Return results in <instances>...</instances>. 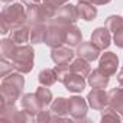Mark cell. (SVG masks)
<instances>
[{
    "mask_svg": "<svg viewBox=\"0 0 123 123\" xmlns=\"http://www.w3.org/2000/svg\"><path fill=\"white\" fill-rule=\"evenodd\" d=\"M117 67H119V56L114 52L109 51V52L101 54V56L98 59V68H101L109 75H113V74H116Z\"/></svg>",
    "mask_w": 123,
    "mask_h": 123,
    "instance_id": "12",
    "label": "cell"
},
{
    "mask_svg": "<svg viewBox=\"0 0 123 123\" xmlns=\"http://www.w3.org/2000/svg\"><path fill=\"white\" fill-rule=\"evenodd\" d=\"M109 106L114 109L117 113L123 114V87L111 88L109 91Z\"/></svg>",
    "mask_w": 123,
    "mask_h": 123,
    "instance_id": "19",
    "label": "cell"
},
{
    "mask_svg": "<svg viewBox=\"0 0 123 123\" xmlns=\"http://www.w3.org/2000/svg\"><path fill=\"white\" fill-rule=\"evenodd\" d=\"M35 94L38 96V98H39V101H41V104H42L43 109H46L48 106H51V103H52V93H51V90L46 86L38 87V90H36Z\"/></svg>",
    "mask_w": 123,
    "mask_h": 123,
    "instance_id": "26",
    "label": "cell"
},
{
    "mask_svg": "<svg viewBox=\"0 0 123 123\" xmlns=\"http://www.w3.org/2000/svg\"><path fill=\"white\" fill-rule=\"evenodd\" d=\"M10 39L15 41L18 45H25V42L31 41V29L26 25L15 26L10 31Z\"/></svg>",
    "mask_w": 123,
    "mask_h": 123,
    "instance_id": "18",
    "label": "cell"
},
{
    "mask_svg": "<svg viewBox=\"0 0 123 123\" xmlns=\"http://www.w3.org/2000/svg\"><path fill=\"white\" fill-rule=\"evenodd\" d=\"M77 12H78V18L83 20H93L97 16V7L96 5L90 3V2H78L77 3Z\"/></svg>",
    "mask_w": 123,
    "mask_h": 123,
    "instance_id": "17",
    "label": "cell"
},
{
    "mask_svg": "<svg viewBox=\"0 0 123 123\" xmlns=\"http://www.w3.org/2000/svg\"><path fill=\"white\" fill-rule=\"evenodd\" d=\"M111 0H90V3H93V5H96V6H101V5H107V3H110Z\"/></svg>",
    "mask_w": 123,
    "mask_h": 123,
    "instance_id": "34",
    "label": "cell"
},
{
    "mask_svg": "<svg viewBox=\"0 0 123 123\" xmlns=\"http://www.w3.org/2000/svg\"><path fill=\"white\" fill-rule=\"evenodd\" d=\"M3 3H10V2H13V0H2Z\"/></svg>",
    "mask_w": 123,
    "mask_h": 123,
    "instance_id": "37",
    "label": "cell"
},
{
    "mask_svg": "<svg viewBox=\"0 0 123 123\" xmlns=\"http://www.w3.org/2000/svg\"><path fill=\"white\" fill-rule=\"evenodd\" d=\"M106 28H107L110 32L116 33L119 29L123 28V18H122V16H116V15L109 16L107 20H106Z\"/></svg>",
    "mask_w": 123,
    "mask_h": 123,
    "instance_id": "27",
    "label": "cell"
},
{
    "mask_svg": "<svg viewBox=\"0 0 123 123\" xmlns=\"http://www.w3.org/2000/svg\"><path fill=\"white\" fill-rule=\"evenodd\" d=\"M18 43L15 41H12L10 38L9 39H3L2 41V45H0V52H2V58H6V59H10L15 56L16 51H18Z\"/></svg>",
    "mask_w": 123,
    "mask_h": 123,
    "instance_id": "22",
    "label": "cell"
},
{
    "mask_svg": "<svg viewBox=\"0 0 123 123\" xmlns=\"http://www.w3.org/2000/svg\"><path fill=\"white\" fill-rule=\"evenodd\" d=\"M22 3L26 6H32V5H38L41 3V0H22Z\"/></svg>",
    "mask_w": 123,
    "mask_h": 123,
    "instance_id": "35",
    "label": "cell"
},
{
    "mask_svg": "<svg viewBox=\"0 0 123 123\" xmlns=\"http://www.w3.org/2000/svg\"><path fill=\"white\" fill-rule=\"evenodd\" d=\"M51 111L56 116H67L68 113V98L58 97L51 103Z\"/></svg>",
    "mask_w": 123,
    "mask_h": 123,
    "instance_id": "23",
    "label": "cell"
},
{
    "mask_svg": "<svg viewBox=\"0 0 123 123\" xmlns=\"http://www.w3.org/2000/svg\"><path fill=\"white\" fill-rule=\"evenodd\" d=\"M110 81V75L107 73H104L101 68H96L90 73V75L87 77V83L93 87V88H106L109 86Z\"/></svg>",
    "mask_w": 123,
    "mask_h": 123,
    "instance_id": "16",
    "label": "cell"
},
{
    "mask_svg": "<svg viewBox=\"0 0 123 123\" xmlns=\"http://www.w3.org/2000/svg\"><path fill=\"white\" fill-rule=\"evenodd\" d=\"M113 41H114L116 46H119V48L123 49V28L119 29L116 33H113Z\"/></svg>",
    "mask_w": 123,
    "mask_h": 123,
    "instance_id": "32",
    "label": "cell"
},
{
    "mask_svg": "<svg viewBox=\"0 0 123 123\" xmlns=\"http://www.w3.org/2000/svg\"><path fill=\"white\" fill-rule=\"evenodd\" d=\"M67 36V26H59V25H49L45 36V43L49 48H56L65 43Z\"/></svg>",
    "mask_w": 123,
    "mask_h": 123,
    "instance_id": "8",
    "label": "cell"
},
{
    "mask_svg": "<svg viewBox=\"0 0 123 123\" xmlns=\"http://www.w3.org/2000/svg\"><path fill=\"white\" fill-rule=\"evenodd\" d=\"M55 7L48 5V3H38V5H32L28 6L26 9V22L33 26V25H39V23H49V20L54 18L55 15Z\"/></svg>",
    "mask_w": 123,
    "mask_h": 123,
    "instance_id": "3",
    "label": "cell"
},
{
    "mask_svg": "<svg viewBox=\"0 0 123 123\" xmlns=\"http://www.w3.org/2000/svg\"><path fill=\"white\" fill-rule=\"evenodd\" d=\"M46 31H48V26H45V23L33 25L31 28V42L32 43H42V42H45Z\"/></svg>",
    "mask_w": 123,
    "mask_h": 123,
    "instance_id": "24",
    "label": "cell"
},
{
    "mask_svg": "<svg viewBox=\"0 0 123 123\" xmlns=\"http://www.w3.org/2000/svg\"><path fill=\"white\" fill-rule=\"evenodd\" d=\"M7 61H9V59L3 58L2 62H0V75H2V77H6L9 73H12V70H15V67H13V64H12V61H10V64L7 62Z\"/></svg>",
    "mask_w": 123,
    "mask_h": 123,
    "instance_id": "30",
    "label": "cell"
},
{
    "mask_svg": "<svg viewBox=\"0 0 123 123\" xmlns=\"http://www.w3.org/2000/svg\"><path fill=\"white\" fill-rule=\"evenodd\" d=\"M120 120H123V117H120V113H117L110 106H109V109H104L103 110L101 122H120Z\"/></svg>",
    "mask_w": 123,
    "mask_h": 123,
    "instance_id": "28",
    "label": "cell"
},
{
    "mask_svg": "<svg viewBox=\"0 0 123 123\" xmlns=\"http://www.w3.org/2000/svg\"><path fill=\"white\" fill-rule=\"evenodd\" d=\"M87 109H88L87 98H83L80 96H74L68 98V113L74 120L77 122L87 120Z\"/></svg>",
    "mask_w": 123,
    "mask_h": 123,
    "instance_id": "6",
    "label": "cell"
},
{
    "mask_svg": "<svg viewBox=\"0 0 123 123\" xmlns=\"http://www.w3.org/2000/svg\"><path fill=\"white\" fill-rule=\"evenodd\" d=\"M62 84L65 86V88L71 93H81L86 88V78L77 73L70 71L67 74V77L64 78Z\"/></svg>",
    "mask_w": 123,
    "mask_h": 123,
    "instance_id": "13",
    "label": "cell"
},
{
    "mask_svg": "<svg viewBox=\"0 0 123 123\" xmlns=\"http://www.w3.org/2000/svg\"><path fill=\"white\" fill-rule=\"evenodd\" d=\"M87 103L93 110H104L109 106V93L104 88H93L87 94Z\"/></svg>",
    "mask_w": 123,
    "mask_h": 123,
    "instance_id": "9",
    "label": "cell"
},
{
    "mask_svg": "<svg viewBox=\"0 0 123 123\" xmlns=\"http://www.w3.org/2000/svg\"><path fill=\"white\" fill-rule=\"evenodd\" d=\"M78 12H77V6L73 5H64L58 7V10L55 12L54 18L49 20V25H59V26H70V25H75V22L78 20Z\"/></svg>",
    "mask_w": 123,
    "mask_h": 123,
    "instance_id": "5",
    "label": "cell"
},
{
    "mask_svg": "<svg viewBox=\"0 0 123 123\" xmlns=\"http://www.w3.org/2000/svg\"><path fill=\"white\" fill-rule=\"evenodd\" d=\"M55 73H56V77H58V81L59 83H62L64 78L67 77V74L71 71V67L70 64H64V65H55Z\"/></svg>",
    "mask_w": 123,
    "mask_h": 123,
    "instance_id": "29",
    "label": "cell"
},
{
    "mask_svg": "<svg viewBox=\"0 0 123 123\" xmlns=\"http://www.w3.org/2000/svg\"><path fill=\"white\" fill-rule=\"evenodd\" d=\"M100 49L90 41V42H81L78 46H77V55L86 61H88V62H93V61H96L98 56H100Z\"/></svg>",
    "mask_w": 123,
    "mask_h": 123,
    "instance_id": "14",
    "label": "cell"
},
{
    "mask_svg": "<svg viewBox=\"0 0 123 123\" xmlns=\"http://www.w3.org/2000/svg\"><path fill=\"white\" fill-rule=\"evenodd\" d=\"M33 48L31 45H22L18 48L15 56L12 58V64L16 71L28 74L33 68Z\"/></svg>",
    "mask_w": 123,
    "mask_h": 123,
    "instance_id": "4",
    "label": "cell"
},
{
    "mask_svg": "<svg viewBox=\"0 0 123 123\" xmlns=\"http://www.w3.org/2000/svg\"><path fill=\"white\" fill-rule=\"evenodd\" d=\"M38 81L41 86H46V87H51L54 86L56 81H58V77H56V73L55 70L52 68H46V70H42L38 75Z\"/></svg>",
    "mask_w": 123,
    "mask_h": 123,
    "instance_id": "25",
    "label": "cell"
},
{
    "mask_svg": "<svg viewBox=\"0 0 123 123\" xmlns=\"http://www.w3.org/2000/svg\"><path fill=\"white\" fill-rule=\"evenodd\" d=\"M25 78L22 73H10L2 80V101L0 103H15L23 90Z\"/></svg>",
    "mask_w": 123,
    "mask_h": 123,
    "instance_id": "1",
    "label": "cell"
},
{
    "mask_svg": "<svg viewBox=\"0 0 123 123\" xmlns=\"http://www.w3.org/2000/svg\"><path fill=\"white\" fill-rule=\"evenodd\" d=\"M70 67H71V71L73 73H77V74L83 75L84 78H87L90 75V73H91L90 62H88V61H86V59H83V58H80V56L77 59H73L71 61Z\"/></svg>",
    "mask_w": 123,
    "mask_h": 123,
    "instance_id": "21",
    "label": "cell"
},
{
    "mask_svg": "<svg viewBox=\"0 0 123 123\" xmlns=\"http://www.w3.org/2000/svg\"><path fill=\"white\" fill-rule=\"evenodd\" d=\"M77 2H90V0H77Z\"/></svg>",
    "mask_w": 123,
    "mask_h": 123,
    "instance_id": "38",
    "label": "cell"
},
{
    "mask_svg": "<svg viewBox=\"0 0 123 123\" xmlns=\"http://www.w3.org/2000/svg\"><path fill=\"white\" fill-rule=\"evenodd\" d=\"M51 113H52V111H48L46 109H42V110L36 114L35 120H36V122H52V116H51Z\"/></svg>",
    "mask_w": 123,
    "mask_h": 123,
    "instance_id": "31",
    "label": "cell"
},
{
    "mask_svg": "<svg viewBox=\"0 0 123 123\" xmlns=\"http://www.w3.org/2000/svg\"><path fill=\"white\" fill-rule=\"evenodd\" d=\"M26 22V10L22 5H12L9 7H5L0 15V32L3 35L12 31V28L23 25Z\"/></svg>",
    "mask_w": 123,
    "mask_h": 123,
    "instance_id": "2",
    "label": "cell"
},
{
    "mask_svg": "<svg viewBox=\"0 0 123 123\" xmlns=\"http://www.w3.org/2000/svg\"><path fill=\"white\" fill-rule=\"evenodd\" d=\"M42 2H45V3H48V5H51L54 7H61V6L67 5L68 0H42Z\"/></svg>",
    "mask_w": 123,
    "mask_h": 123,
    "instance_id": "33",
    "label": "cell"
},
{
    "mask_svg": "<svg viewBox=\"0 0 123 123\" xmlns=\"http://www.w3.org/2000/svg\"><path fill=\"white\" fill-rule=\"evenodd\" d=\"M2 107H0V117L2 120H6V122H28V120H32L31 116L23 110V111H19L16 107H15V103H0Z\"/></svg>",
    "mask_w": 123,
    "mask_h": 123,
    "instance_id": "7",
    "label": "cell"
},
{
    "mask_svg": "<svg viewBox=\"0 0 123 123\" xmlns=\"http://www.w3.org/2000/svg\"><path fill=\"white\" fill-rule=\"evenodd\" d=\"M117 81H119L120 87H123V68H122V70H120V73L117 74Z\"/></svg>",
    "mask_w": 123,
    "mask_h": 123,
    "instance_id": "36",
    "label": "cell"
},
{
    "mask_svg": "<svg viewBox=\"0 0 123 123\" xmlns=\"http://www.w3.org/2000/svg\"><path fill=\"white\" fill-rule=\"evenodd\" d=\"M20 106H22V110H25L32 120H35L36 114L43 109L38 96L36 94H32V93H28V94H23L20 97Z\"/></svg>",
    "mask_w": 123,
    "mask_h": 123,
    "instance_id": "10",
    "label": "cell"
},
{
    "mask_svg": "<svg viewBox=\"0 0 123 123\" xmlns=\"http://www.w3.org/2000/svg\"><path fill=\"white\" fill-rule=\"evenodd\" d=\"M51 59L55 62V65H64L70 64L74 59V52L70 49V46H56L51 49Z\"/></svg>",
    "mask_w": 123,
    "mask_h": 123,
    "instance_id": "11",
    "label": "cell"
},
{
    "mask_svg": "<svg viewBox=\"0 0 123 123\" xmlns=\"http://www.w3.org/2000/svg\"><path fill=\"white\" fill-rule=\"evenodd\" d=\"M81 42H83V33H81L80 28L75 26V25H70V26H67L65 43H67L70 48H74V46H78Z\"/></svg>",
    "mask_w": 123,
    "mask_h": 123,
    "instance_id": "20",
    "label": "cell"
},
{
    "mask_svg": "<svg viewBox=\"0 0 123 123\" xmlns=\"http://www.w3.org/2000/svg\"><path fill=\"white\" fill-rule=\"evenodd\" d=\"M110 41H111V36H110V31L104 26V28H97L93 33H91V42L100 49V51H104L109 48L110 45Z\"/></svg>",
    "mask_w": 123,
    "mask_h": 123,
    "instance_id": "15",
    "label": "cell"
}]
</instances>
